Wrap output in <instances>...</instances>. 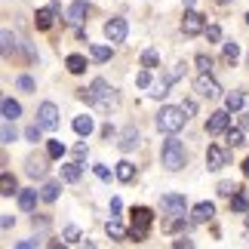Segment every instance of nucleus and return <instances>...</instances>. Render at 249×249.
Instances as JSON below:
<instances>
[{
	"mask_svg": "<svg viewBox=\"0 0 249 249\" xmlns=\"http://www.w3.org/2000/svg\"><path fill=\"white\" fill-rule=\"evenodd\" d=\"M80 99L89 102V105H95L99 111H111L114 105H117V92H114L105 80H92L89 89H80Z\"/></svg>",
	"mask_w": 249,
	"mask_h": 249,
	"instance_id": "f257e3e1",
	"label": "nucleus"
},
{
	"mask_svg": "<svg viewBox=\"0 0 249 249\" xmlns=\"http://www.w3.org/2000/svg\"><path fill=\"white\" fill-rule=\"evenodd\" d=\"M160 160H163V166H166L169 172H178L181 166L188 163L185 145H181V142H176V139H169L166 145H163V151H160Z\"/></svg>",
	"mask_w": 249,
	"mask_h": 249,
	"instance_id": "f03ea898",
	"label": "nucleus"
},
{
	"mask_svg": "<svg viewBox=\"0 0 249 249\" xmlns=\"http://www.w3.org/2000/svg\"><path fill=\"white\" fill-rule=\"evenodd\" d=\"M185 120H188L185 108H160V114H157V129L160 132H178L181 126H185Z\"/></svg>",
	"mask_w": 249,
	"mask_h": 249,
	"instance_id": "7ed1b4c3",
	"label": "nucleus"
},
{
	"mask_svg": "<svg viewBox=\"0 0 249 249\" xmlns=\"http://www.w3.org/2000/svg\"><path fill=\"white\" fill-rule=\"evenodd\" d=\"M151 222H154L151 209H145V206L132 209V231H129V240H132V243H142V240H145V234H148Z\"/></svg>",
	"mask_w": 249,
	"mask_h": 249,
	"instance_id": "20e7f679",
	"label": "nucleus"
},
{
	"mask_svg": "<svg viewBox=\"0 0 249 249\" xmlns=\"http://www.w3.org/2000/svg\"><path fill=\"white\" fill-rule=\"evenodd\" d=\"M181 31L188 37H194L200 31H206V22H203V13H197V9H188L185 18H181Z\"/></svg>",
	"mask_w": 249,
	"mask_h": 249,
	"instance_id": "39448f33",
	"label": "nucleus"
},
{
	"mask_svg": "<svg viewBox=\"0 0 249 249\" xmlns=\"http://www.w3.org/2000/svg\"><path fill=\"white\" fill-rule=\"evenodd\" d=\"M194 89L203 95V99H218V95H222V86H218L213 77H209V71H203L197 77V83H194Z\"/></svg>",
	"mask_w": 249,
	"mask_h": 249,
	"instance_id": "423d86ee",
	"label": "nucleus"
},
{
	"mask_svg": "<svg viewBox=\"0 0 249 249\" xmlns=\"http://www.w3.org/2000/svg\"><path fill=\"white\" fill-rule=\"evenodd\" d=\"M37 123H40L43 129H55L59 126V108H55L53 102H43L40 111H37Z\"/></svg>",
	"mask_w": 249,
	"mask_h": 249,
	"instance_id": "0eeeda50",
	"label": "nucleus"
},
{
	"mask_svg": "<svg viewBox=\"0 0 249 249\" xmlns=\"http://www.w3.org/2000/svg\"><path fill=\"white\" fill-rule=\"evenodd\" d=\"M126 31H129V28H126L123 18H111V22L105 25V37H108L111 43H123V40H126Z\"/></svg>",
	"mask_w": 249,
	"mask_h": 249,
	"instance_id": "6e6552de",
	"label": "nucleus"
},
{
	"mask_svg": "<svg viewBox=\"0 0 249 249\" xmlns=\"http://www.w3.org/2000/svg\"><path fill=\"white\" fill-rule=\"evenodd\" d=\"M231 129V117H228V111H215L213 117L206 123V132L209 136H218V132H228Z\"/></svg>",
	"mask_w": 249,
	"mask_h": 249,
	"instance_id": "1a4fd4ad",
	"label": "nucleus"
},
{
	"mask_svg": "<svg viewBox=\"0 0 249 249\" xmlns=\"http://www.w3.org/2000/svg\"><path fill=\"white\" fill-rule=\"evenodd\" d=\"M160 206H163L169 215H185V197L181 194H163L160 197Z\"/></svg>",
	"mask_w": 249,
	"mask_h": 249,
	"instance_id": "9d476101",
	"label": "nucleus"
},
{
	"mask_svg": "<svg viewBox=\"0 0 249 249\" xmlns=\"http://www.w3.org/2000/svg\"><path fill=\"white\" fill-rule=\"evenodd\" d=\"M225 160H228V151H225V148L209 145V151H206V166H209V169H222Z\"/></svg>",
	"mask_w": 249,
	"mask_h": 249,
	"instance_id": "9b49d317",
	"label": "nucleus"
},
{
	"mask_svg": "<svg viewBox=\"0 0 249 249\" xmlns=\"http://www.w3.org/2000/svg\"><path fill=\"white\" fill-rule=\"evenodd\" d=\"M213 215H215V206H213V203H197L194 209H191V222H197V225L209 222Z\"/></svg>",
	"mask_w": 249,
	"mask_h": 249,
	"instance_id": "f8f14e48",
	"label": "nucleus"
},
{
	"mask_svg": "<svg viewBox=\"0 0 249 249\" xmlns=\"http://www.w3.org/2000/svg\"><path fill=\"white\" fill-rule=\"evenodd\" d=\"M53 18H55V6H46V9H37L34 22H37L40 31H50V28H53Z\"/></svg>",
	"mask_w": 249,
	"mask_h": 249,
	"instance_id": "ddd939ff",
	"label": "nucleus"
},
{
	"mask_svg": "<svg viewBox=\"0 0 249 249\" xmlns=\"http://www.w3.org/2000/svg\"><path fill=\"white\" fill-rule=\"evenodd\" d=\"M25 172H28L31 178H43V176H46V160H43V157H28Z\"/></svg>",
	"mask_w": 249,
	"mask_h": 249,
	"instance_id": "4468645a",
	"label": "nucleus"
},
{
	"mask_svg": "<svg viewBox=\"0 0 249 249\" xmlns=\"http://www.w3.org/2000/svg\"><path fill=\"white\" fill-rule=\"evenodd\" d=\"M18 206H22L25 213H31L37 206V191H18Z\"/></svg>",
	"mask_w": 249,
	"mask_h": 249,
	"instance_id": "2eb2a0df",
	"label": "nucleus"
},
{
	"mask_svg": "<svg viewBox=\"0 0 249 249\" xmlns=\"http://www.w3.org/2000/svg\"><path fill=\"white\" fill-rule=\"evenodd\" d=\"M105 231H108V237H111V240H126V231H123V225L117 222V218H111V222L108 225H105Z\"/></svg>",
	"mask_w": 249,
	"mask_h": 249,
	"instance_id": "dca6fc26",
	"label": "nucleus"
},
{
	"mask_svg": "<svg viewBox=\"0 0 249 249\" xmlns=\"http://www.w3.org/2000/svg\"><path fill=\"white\" fill-rule=\"evenodd\" d=\"M83 176V166L80 163H65L62 166V181H77Z\"/></svg>",
	"mask_w": 249,
	"mask_h": 249,
	"instance_id": "f3484780",
	"label": "nucleus"
},
{
	"mask_svg": "<svg viewBox=\"0 0 249 249\" xmlns=\"http://www.w3.org/2000/svg\"><path fill=\"white\" fill-rule=\"evenodd\" d=\"M92 126L95 123H92V117H86V114L83 117H74V132H77V136H89Z\"/></svg>",
	"mask_w": 249,
	"mask_h": 249,
	"instance_id": "a211bd4d",
	"label": "nucleus"
},
{
	"mask_svg": "<svg viewBox=\"0 0 249 249\" xmlns=\"http://www.w3.org/2000/svg\"><path fill=\"white\" fill-rule=\"evenodd\" d=\"M231 209L234 213H249V197L243 194V191H237V194L231 197Z\"/></svg>",
	"mask_w": 249,
	"mask_h": 249,
	"instance_id": "6ab92c4d",
	"label": "nucleus"
},
{
	"mask_svg": "<svg viewBox=\"0 0 249 249\" xmlns=\"http://www.w3.org/2000/svg\"><path fill=\"white\" fill-rule=\"evenodd\" d=\"M0 194H3V197H13V194H16V178L9 176V172H3V176H0Z\"/></svg>",
	"mask_w": 249,
	"mask_h": 249,
	"instance_id": "aec40b11",
	"label": "nucleus"
},
{
	"mask_svg": "<svg viewBox=\"0 0 249 249\" xmlns=\"http://www.w3.org/2000/svg\"><path fill=\"white\" fill-rule=\"evenodd\" d=\"M169 77H163V80H154L151 83V95H154V99H163V95H169Z\"/></svg>",
	"mask_w": 249,
	"mask_h": 249,
	"instance_id": "412c9836",
	"label": "nucleus"
},
{
	"mask_svg": "<svg viewBox=\"0 0 249 249\" xmlns=\"http://www.w3.org/2000/svg\"><path fill=\"white\" fill-rule=\"evenodd\" d=\"M117 178H120V181H132V178H136V166H132L129 160L117 163Z\"/></svg>",
	"mask_w": 249,
	"mask_h": 249,
	"instance_id": "4be33fe9",
	"label": "nucleus"
},
{
	"mask_svg": "<svg viewBox=\"0 0 249 249\" xmlns=\"http://www.w3.org/2000/svg\"><path fill=\"white\" fill-rule=\"evenodd\" d=\"M83 16H86V3H71V9H68V22H74V25H80L83 22Z\"/></svg>",
	"mask_w": 249,
	"mask_h": 249,
	"instance_id": "5701e85b",
	"label": "nucleus"
},
{
	"mask_svg": "<svg viewBox=\"0 0 249 249\" xmlns=\"http://www.w3.org/2000/svg\"><path fill=\"white\" fill-rule=\"evenodd\" d=\"M65 65H68L71 74H83V71H86V59H83V55H68V59H65Z\"/></svg>",
	"mask_w": 249,
	"mask_h": 249,
	"instance_id": "b1692460",
	"label": "nucleus"
},
{
	"mask_svg": "<svg viewBox=\"0 0 249 249\" xmlns=\"http://www.w3.org/2000/svg\"><path fill=\"white\" fill-rule=\"evenodd\" d=\"M243 105H246L243 92H228V99H225V108H228V111H240Z\"/></svg>",
	"mask_w": 249,
	"mask_h": 249,
	"instance_id": "393cba45",
	"label": "nucleus"
},
{
	"mask_svg": "<svg viewBox=\"0 0 249 249\" xmlns=\"http://www.w3.org/2000/svg\"><path fill=\"white\" fill-rule=\"evenodd\" d=\"M136 145H139V132L126 129V132H123V142H120V151H132Z\"/></svg>",
	"mask_w": 249,
	"mask_h": 249,
	"instance_id": "a878e982",
	"label": "nucleus"
},
{
	"mask_svg": "<svg viewBox=\"0 0 249 249\" xmlns=\"http://www.w3.org/2000/svg\"><path fill=\"white\" fill-rule=\"evenodd\" d=\"M18 114H22V108H18V102H13V99H3V117H6V120H16Z\"/></svg>",
	"mask_w": 249,
	"mask_h": 249,
	"instance_id": "bb28decb",
	"label": "nucleus"
},
{
	"mask_svg": "<svg viewBox=\"0 0 249 249\" xmlns=\"http://www.w3.org/2000/svg\"><path fill=\"white\" fill-rule=\"evenodd\" d=\"M40 197L46 200V203L59 200V185H55V181H46V185H43V191H40Z\"/></svg>",
	"mask_w": 249,
	"mask_h": 249,
	"instance_id": "cd10ccee",
	"label": "nucleus"
},
{
	"mask_svg": "<svg viewBox=\"0 0 249 249\" xmlns=\"http://www.w3.org/2000/svg\"><path fill=\"white\" fill-rule=\"evenodd\" d=\"M89 53H92L95 62H108V59H111V46H102V43H95Z\"/></svg>",
	"mask_w": 249,
	"mask_h": 249,
	"instance_id": "c85d7f7f",
	"label": "nucleus"
},
{
	"mask_svg": "<svg viewBox=\"0 0 249 249\" xmlns=\"http://www.w3.org/2000/svg\"><path fill=\"white\" fill-rule=\"evenodd\" d=\"M240 145H246L243 129H228V148H240Z\"/></svg>",
	"mask_w": 249,
	"mask_h": 249,
	"instance_id": "c756f323",
	"label": "nucleus"
},
{
	"mask_svg": "<svg viewBox=\"0 0 249 249\" xmlns=\"http://www.w3.org/2000/svg\"><path fill=\"white\" fill-rule=\"evenodd\" d=\"M237 55H240V46H237L234 40H231V43H225V62H231V65H234V62H237Z\"/></svg>",
	"mask_w": 249,
	"mask_h": 249,
	"instance_id": "7c9ffc66",
	"label": "nucleus"
},
{
	"mask_svg": "<svg viewBox=\"0 0 249 249\" xmlns=\"http://www.w3.org/2000/svg\"><path fill=\"white\" fill-rule=\"evenodd\" d=\"M157 59H160V55H157V50H145V53H142V65H145V68H154V65H157Z\"/></svg>",
	"mask_w": 249,
	"mask_h": 249,
	"instance_id": "2f4dec72",
	"label": "nucleus"
},
{
	"mask_svg": "<svg viewBox=\"0 0 249 249\" xmlns=\"http://www.w3.org/2000/svg\"><path fill=\"white\" fill-rule=\"evenodd\" d=\"M46 154H50L53 160H59L65 154V145H62V142H50V145H46Z\"/></svg>",
	"mask_w": 249,
	"mask_h": 249,
	"instance_id": "473e14b6",
	"label": "nucleus"
},
{
	"mask_svg": "<svg viewBox=\"0 0 249 249\" xmlns=\"http://www.w3.org/2000/svg\"><path fill=\"white\" fill-rule=\"evenodd\" d=\"M237 191H243V188H237L234 181H222V185H218V194H225V197H234Z\"/></svg>",
	"mask_w": 249,
	"mask_h": 249,
	"instance_id": "72a5a7b5",
	"label": "nucleus"
},
{
	"mask_svg": "<svg viewBox=\"0 0 249 249\" xmlns=\"http://www.w3.org/2000/svg\"><path fill=\"white\" fill-rule=\"evenodd\" d=\"M3 142L9 145V142H16V129H13V120L3 117Z\"/></svg>",
	"mask_w": 249,
	"mask_h": 249,
	"instance_id": "f704fd0d",
	"label": "nucleus"
},
{
	"mask_svg": "<svg viewBox=\"0 0 249 249\" xmlns=\"http://www.w3.org/2000/svg\"><path fill=\"white\" fill-rule=\"evenodd\" d=\"M65 240H68V243H83V240H80V231H77L74 225H71V228H65Z\"/></svg>",
	"mask_w": 249,
	"mask_h": 249,
	"instance_id": "c9c22d12",
	"label": "nucleus"
},
{
	"mask_svg": "<svg viewBox=\"0 0 249 249\" xmlns=\"http://www.w3.org/2000/svg\"><path fill=\"white\" fill-rule=\"evenodd\" d=\"M40 129H43L40 123H37V126H28V129H25V139H28V142H40Z\"/></svg>",
	"mask_w": 249,
	"mask_h": 249,
	"instance_id": "e433bc0d",
	"label": "nucleus"
},
{
	"mask_svg": "<svg viewBox=\"0 0 249 249\" xmlns=\"http://www.w3.org/2000/svg\"><path fill=\"white\" fill-rule=\"evenodd\" d=\"M136 83L142 86V89H151V83H154V80H151V71H142L139 77H136Z\"/></svg>",
	"mask_w": 249,
	"mask_h": 249,
	"instance_id": "4c0bfd02",
	"label": "nucleus"
},
{
	"mask_svg": "<svg viewBox=\"0 0 249 249\" xmlns=\"http://www.w3.org/2000/svg\"><path fill=\"white\" fill-rule=\"evenodd\" d=\"M206 37H209L213 43H218V40H222V28H218V25H209V28H206Z\"/></svg>",
	"mask_w": 249,
	"mask_h": 249,
	"instance_id": "58836bf2",
	"label": "nucleus"
},
{
	"mask_svg": "<svg viewBox=\"0 0 249 249\" xmlns=\"http://www.w3.org/2000/svg\"><path fill=\"white\" fill-rule=\"evenodd\" d=\"M197 68L200 71H213V59H209V55H197Z\"/></svg>",
	"mask_w": 249,
	"mask_h": 249,
	"instance_id": "ea45409f",
	"label": "nucleus"
},
{
	"mask_svg": "<svg viewBox=\"0 0 249 249\" xmlns=\"http://www.w3.org/2000/svg\"><path fill=\"white\" fill-rule=\"evenodd\" d=\"M9 50H16V37L9 31H3V53H9Z\"/></svg>",
	"mask_w": 249,
	"mask_h": 249,
	"instance_id": "a19ab883",
	"label": "nucleus"
},
{
	"mask_svg": "<svg viewBox=\"0 0 249 249\" xmlns=\"http://www.w3.org/2000/svg\"><path fill=\"white\" fill-rule=\"evenodd\" d=\"M181 74H185V65H176V68H172V71H169V74H166V77H169V80H172V83H176V80H178V77H181Z\"/></svg>",
	"mask_w": 249,
	"mask_h": 249,
	"instance_id": "79ce46f5",
	"label": "nucleus"
},
{
	"mask_svg": "<svg viewBox=\"0 0 249 249\" xmlns=\"http://www.w3.org/2000/svg\"><path fill=\"white\" fill-rule=\"evenodd\" d=\"M18 89L31 92V89H34V80H31V77H18Z\"/></svg>",
	"mask_w": 249,
	"mask_h": 249,
	"instance_id": "37998d69",
	"label": "nucleus"
},
{
	"mask_svg": "<svg viewBox=\"0 0 249 249\" xmlns=\"http://www.w3.org/2000/svg\"><path fill=\"white\" fill-rule=\"evenodd\" d=\"M95 176H99L102 181H111V169L108 166H95Z\"/></svg>",
	"mask_w": 249,
	"mask_h": 249,
	"instance_id": "c03bdc74",
	"label": "nucleus"
},
{
	"mask_svg": "<svg viewBox=\"0 0 249 249\" xmlns=\"http://www.w3.org/2000/svg\"><path fill=\"white\" fill-rule=\"evenodd\" d=\"M181 108H185V114H188V117H191V114L197 111V102H185V105H181Z\"/></svg>",
	"mask_w": 249,
	"mask_h": 249,
	"instance_id": "a18cd8bd",
	"label": "nucleus"
},
{
	"mask_svg": "<svg viewBox=\"0 0 249 249\" xmlns=\"http://www.w3.org/2000/svg\"><path fill=\"white\" fill-rule=\"evenodd\" d=\"M13 222H16L13 215H3V222H0V225H3V231H9V228H13Z\"/></svg>",
	"mask_w": 249,
	"mask_h": 249,
	"instance_id": "49530a36",
	"label": "nucleus"
},
{
	"mask_svg": "<svg viewBox=\"0 0 249 249\" xmlns=\"http://www.w3.org/2000/svg\"><path fill=\"white\" fill-rule=\"evenodd\" d=\"M74 154H77V160H83L86 157V145H77V148H74Z\"/></svg>",
	"mask_w": 249,
	"mask_h": 249,
	"instance_id": "de8ad7c7",
	"label": "nucleus"
},
{
	"mask_svg": "<svg viewBox=\"0 0 249 249\" xmlns=\"http://www.w3.org/2000/svg\"><path fill=\"white\" fill-rule=\"evenodd\" d=\"M120 206H123L120 197H114V200H111V213H120Z\"/></svg>",
	"mask_w": 249,
	"mask_h": 249,
	"instance_id": "09e8293b",
	"label": "nucleus"
},
{
	"mask_svg": "<svg viewBox=\"0 0 249 249\" xmlns=\"http://www.w3.org/2000/svg\"><path fill=\"white\" fill-rule=\"evenodd\" d=\"M243 172H246V178H249V157L243 160Z\"/></svg>",
	"mask_w": 249,
	"mask_h": 249,
	"instance_id": "8fccbe9b",
	"label": "nucleus"
},
{
	"mask_svg": "<svg viewBox=\"0 0 249 249\" xmlns=\"http://www.w3.org/2000/svg\"><path fill=\"white\" fill-rule=\"evenodd\" d=\"M181 3H185V6H194V0H181Z\"/></svg>",
	"mask_w": 249,
	"mask_h": 249,
	"instance_id": "3c124183",
	"label": "nucleus"
},
{
	"mask_svg": "<svg viewBox=\"0 0 249 249\" xmlns=\"http://www.w3.org/2000/svg\"><path fill=\"white\" fill-rule=\"evenodd\" d=\"M246 22H249V16H246Z\"/></svg>",
	"mask_w": 249,
	"mask_h": 249,
	"instance_id": "603ef678",
	"label": "nucleus"
},
{
	"mask_svg": "<svg viewBox=\"0 0 249 249\" xmlns=\"http://www.w3.org/2000/svg\"><path fill=\"white\" fill-rule=\"evenodd\" d=\"M246 222H249V218H246Z\"/></svg>",
	"mask_w": 249,
	"mask_h": 249,
	"instance_id": "864d4df0",
	"label": "nucleus"
}]
</instances>
